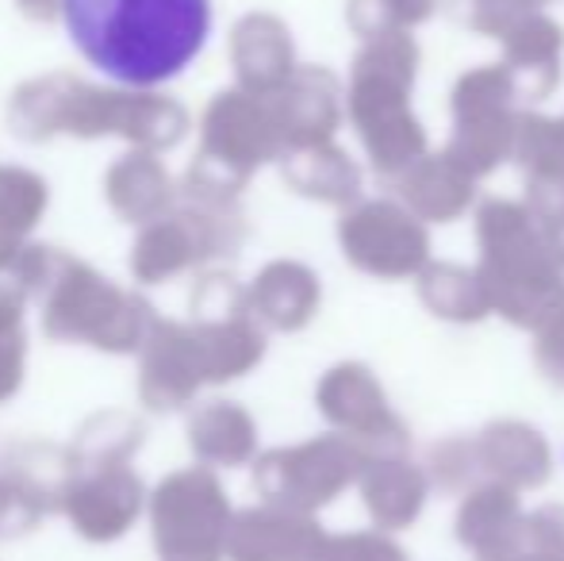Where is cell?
Wrapping results in <instances>:
<instances>
[{
    "mask_svg": "<svg viewBox=\"0 0 564 561\" xmlns=\"http://www.w3.org/2000/svg\"><path fill=\"white\" fill-rule=\"evenodd\" d=\"M74 46L119 85L181 77L212 35V0H62Z\"/></svg>",
    "mask_w": 564,
    "mask_h": 561,
    "instance_id": "1",
    "label": "cell"
}]
</instances>
